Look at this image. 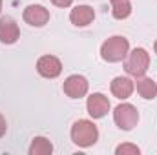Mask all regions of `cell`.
<instances>
[{
    "label": "cell",
    "mask_w": 157,
    "mask_h": 155,
    "mask_svg": "<svg viewBox=\"0 0 157 155\" xmlns=\"http://www.w3.org/2000/svg\"><path fill=\"white\" fill-rule=\"evenodd\" d=\"M97 139H99V130L91 120L80 119L71 126V141L80 148L93 146L97 142Z\"/></svg>",
    "instance_id": "1"
},
{
    "label": "cell",
    "mask_w": 157,
    "mask_h": 155,
    "mask_svg": "<svg viewBox=\"0 0 157 155\" xmlns=\"http://www.w3.org/2000/svg\"><path fill=\"white\" fill-rule=\"evenodd\" d=\"M130 51V42L124 37H112L101 46V57L106 62H121Z\"/></svg>",
    "instance_id": "2"
},
{
    "label": "cell",
    "mask_w": 157,
    "mask_h": 155,
    "mask_svg": "<svg viewBox=\"0 0 157 155\" xmlns=\"http://www.w3.org/2000/svg\"><path fill=\"white\" fill-rule=\"evenodd\" d=\"M148 66H150V55L143 47H135L133 51H130L124 62V70L132 77H143L148 71Z\"/></svg>",
    "instance_id": "3"
},
{
    "label": "cell",
    "mask_w": 157,
    "mask_h": 155,
    "mask_svg": "<svg viewBox=\"0 0 157 155\" xmlns=\"http://www.w3.org/2000/svg\"><path fill=\"white\" fill-rule=\"evenodd\" d=\"M113 119H115V124H117L121 130L124 131H130L132 128L137 126V120H139V112L133 104H119L113 112Z\"/></svg>",
    "instance_id": "4"
},
{
    "label": "cell",
    "mask_w": 157,
    "mask_h": 155,
    "mask_svg": "<svg viewBox=\"0 0 157 155\" xmlns=\"http://www.w3.org/2000/svg\"><path fill=\"white\" fill-rule=\"evenodd\" d=\"M86 108H88V113L93 117V119H102V117L110 112V100L102 93H93V95L88 97Z\"/></svg>",
    "instance_id": "5"
},
{
    "label": "cell",
    "mask_w": 157,
    "mask_h": 155,
    "mask_svg": "<svg viewBox=\"0 0 157 155\" xmlns=\"http://www.w3.org/2000/svg\"><path fill=\"white\" fill-rule=\"evenodd\" d=\"M37 71L46 78H55V77L60 75L62 64H60V60H59L57 57H53V55H44V57H40L39 62H37Z\"/></svg>",
    "instance_id": "6"
},
{
    "label": "cell",
    "mask_w": 157,
    "mask_h": 155,
    "mask_svg": "<svg viewBox=\"0 0 157 155\" xmlns=\"http://www.w3.org/2000/svg\"><path fill=\"white\" fill-rule=\"evenodd\" d=\"M24 20L29 24V26H35V28H42L44 24H48L49 20V11L39 6V4H31L24 9Z\"/></svg>",
    "instance_id": "7"
},
{
    "label": "cell",
    "mask_w": 157,
    "mask_h": 155,
    "mask_svg": "<svg viewBox=\"0 0 157 155\" xmlns=\"http://www.w3.org/2000/svg\"><path fill=\"white\" fill-rule=\"evenodd\" d=\"M64 93L71 99H80L88 93V80L82 75H71L64 80Z\"/></svg>",
    "instance_id": "8"
},
{
    "label": "cell",
    "mask_w": 157,
    "mask_h": 155,
    "mask_svg": "<svg viewBox=\"0 0 157 155\" xmlns=\"http://www.w3.org/2000/svg\"><path fill=\"white\" fill-rule=\"evenodd\" d=\"M20 37L18 24L11 17H2L0 18V42L4 44H15Z\"/></svg>",
    "instance_id": "9"
},
{
    "label": "cell",
    "mask_w": 157,
    "mask_h": 155,
    "mask_svg": "<svg viewBox=\"0 0 157 155\" xmlns=\"http://www.w3.org/2000/svg\"><path fill=\"white\" fill-rule=\"evenodd\" d=\"M93 18H95V11H93V7H90V6H77V7H73L71 13H70L71 24H75L78 28H84V26L91 24Z\"/></svg>",
    "instance_id": "10"
},
{
    "label": "cell",
    "mask_w": 157,
    "mask_h": 155,
    "mask_svg": "<svg viewBox=\"0 0 157 155\" xmlns=\"http://www.w3.org/2000/svg\"><path fill=\"white\" fill-rule=\"evenodd\" d=\"M112 93L121 100L128 99L133 93V80H130L128 77H115L112 80Z\"/></svg>",
    "instance_id": "11"
},
{
    "label": "cell",
    "mask_w": 157,
    "mask_h": 155,
    "mask_svg": "<svg viewBox=\"0 0 157 155\" xmlns=\"http://www.w3.org/2000/svg\"><path fill=\"white\" fill-rule=\"evenodd\" d=\"M137 93L143 99H155L157 97V84L150 77H137Z\"/></svg>",
    "instance_id": "12"
},
{
    "label": "cell",
    "mask_w": 157,
    "mask_h": 155,
    "mask_svg": "<svg viewBox=\"0 0 157 155\" xmlns=\"http://www.w3.org/2000/svg\"><path fill=\"white\" fill-rule=\"evenodd\" d=\"M51 152H53V144L46 137H35L29 146V155H49Z\"/></svg>",
    "instance_id": "13"
},
{
    "label": "cell",
    "mask_w": 157,
    "mask_h": 155,
    "mask_svg": "<svg viewBox=\"0 0 157 155\" xmlns=\"http://www.w3.org/2000/svg\"><path fill=\"white\" fill-rule=\"evenodd\" d=\"M112 4V13L117 20H122V18H128L130 13H132V4L130 0H110Z\"/></svg>",
    "instance_id": "14"
},
{
    "label": "cell",
    "mask_w": 157,
    "mask_h": 155,
    "mask_svg": "<svg viewBox=\"0 0 157 155\" xmlns=\"http://www.w3.org/2000/svg\"><path fill=\"white\" fill-rule=\"evenodd\" d=\"M115 153L117 155H139L141 150L135 144H121V146L115 148Z\"/></svg>",
    "instance_id": "15"
},
{
    "label": "cell",
    "mask_w": 157,
    "mask_h": 155,
    "mask_svg": "<svg viewBox=\"0 0 157 155\" xmlns=\"http://www.w3.org/2000/svg\"><path fill=\"white\" fill-rule=\"evenodd\" d=\"M57 7H68V6H71V2L73 0H51Z\"/></svg>",
    "instance_id": "16"
},
{
    "label": "cell",
    "mask_w": 157,
    "mask_h": 155,
    "mask_svg": "<svg viewBox=\"0 0 157 155\" xmlns=\"http://www.w3.org/2000/svg\"><path fill=\"white\" fill-rule=\"evenodd\" d=\"M6 130H7V124H6V119L2 117V113H0V137H4V133H6Z\"/></svg>",
    "instance_id": "17"
},
{
    "label": "cell",
    "mask_w": 157,
    "mask_h": 155,
    "mask_svg": "<svg viewBox=\"0 0 157 155\" xmlns=\"http://www.w3.org/2000/svg\"><path fill=\"white\" fill-rule=\"evenodd\" d=\"M154 49H155V53H157V40H155V44H154Z\"/></svg>",
    "instance_id": "18"
},
{
    "label": "cell",
    "mask_w": 157,
    "mask_h": 155,
    "mask_svg": "<svg viewBox=\"0 0 157 155\" xmlns=\"http://www.w3.org/2000/svg\"><path fill=\"white\" fill-rule=\"evenodd\" d=\"M0 11H2V0H0Z\"/></svg>",
    "instance_id": "19"
}]
</instances>
